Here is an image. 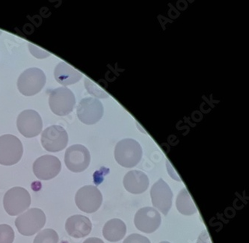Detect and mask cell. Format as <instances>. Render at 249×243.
<instances>
[{
	"instance_id": "obj_1",
	"label": "cell",
	"mask_w": 249,
	"mask_h": 243,
	"mask_svg": "<svg viewBox=\"0 0 249 243\" xmlns=\"http://www.w3.org/2000/svg\"><path fill=\"white\" fill-rule=\"evenodd\" d=\"M142 157V148L136 140L125 139L115 146V158L119 165L124 168H133Z\"/></svg>"
},
{
	"instance_id": "obj_2",
	"label": "cell",
	"mask_w": 249,
	"mask_h": 243,
	"mask_svg": "<svg viewBox=\"0 0 249 243\" xmlns=\"http://www.w3.org/2000/svg\"><path fill=\"white\" fill-rule=\"evenodd\" d=\"M45 223V214L38 208L28 209L15 220V226L18 231L26 237L35 235L44 227Z\"/></svg>"
},
{
	"instance_id": "obj_3",
	"label": "cell",
	"mask_w": 249,
	"mask_h": 243,
	"mask_svg": "<svg viewBox=\"0 0 249 243\" xmlns=\"http://www.w3.org/2000/svg\"><path fill=\"white\" fill-rule=\"evenodd\" d=\"M45 84V74L42 70L37 68H29L20 74L18 80V90L27 97L40 92Z\"/></svg>"
},
{
	"instance_id": "obj_4",
	"label": "cell",
	"mask_w": 249,
	"mask_h": 243,
	"mask_svg": "<svg viewBox=\"0 0 249 243\" xmlns=\"http://www.w3.org/2000/svg\"><path fill=\"white\" fill-rule=\"evenodd\" d=\"M30 194L23 187H14L8 190L3 198L4 209L9 216H18L31 205Z\"/></svg>"
},
{
	"instance_id": "obj_5",
	"label": "cell",
	"mask_w": 249,
	"mask_h": 243,
	"mask_svg": "<svg viewBox=\"0 0 249 243\" xmlns=\"http://www.w3.org/2000/svg\"><path fill=\"white\" fill-rule=\"evenodd\" d=\"M23 154V144L17 136L11 134L0 136V165H15L21 159Z\"/></svg>"
},
{
	"instance_id": "obj_6",
	"label": "cell",
	"mask_w": 249,
	"mask_h": 243,
	"mask_svg": "<svg viewBox=\"0 0 249 243\" xmlns=\"http://www.w3.org/2000/svg\"><path fill=\"white\" fill-rule=\"evenodd\" d=\"M49 104L54 114L58 116H65L73 110L76 98L73 93L68 87H57L51 91Z\"/></svg>"
},
{
	"instance_id": "obj_7",
	"label": "cell",
	"mask_w": 249,
	"mask_h": 243,
	"mask_svg": "<svg viewBox=\"0 0 249 243\" xmlns=\"http://www.w3.org/2000/svg\"><path fill=\"white\" fill-rule=\"evenodd\" d=\"M75 202L80 210L86 213H93L101 207L102 194L97 187L85 186L76 192Z\"/></svg>"
},
{
	"instance_id": "obj_8",
	"label": "cell",
	"mask_w": 249,
	"mask_h": 243,
	"mask_svg": "<svg viewBox=\"0 0 249 243\" xmlns=\"http://www.w3.org/2000/svg\"><path fill=\"white\" fill-rule=\"evenodd\" d=\"M68 135L65 128L53 125L44 130L41 135V144L49 152H59L68 145Z\"/></svg>"
},
{
	"instance_id": "obj_9",
	"label": "cell",
	"mask_w": 249,
	"mask_h": 243,
	"mask_svg": "<svg viewBox=\"0 0 249 243\" xmlns=\"http://www.w3.org/2000/svg\"><path fill=\"white\" fill-rule=\"evenodd\" d=\"M91 162L89 150L82 144H74L66 150L65 163L71 172L74 173L84 172Z\"/></svg>"
},
{
	"instance_id": "obj_10",
	"label": "cell",
	"mask_w": 249,
	"mask_h": 243,
	"mask_svg": "<svg viewBox=\"0 0 249 243\" xmlns=\"http://www.w3.org/2000/svg\"><path fill=\"white\" fill-rule=\"evenodd\" d=\"M104 112L102 103L94 97H87L82 100L76 110L79 120L87 125L97 123L104 115Z\"/></svg>"
},
{
	"instance_id": "obj_11",
	"label": "cell",
	"mask_w": 249,
	"mask_h": 243,
	"mask_svg": "<svg viewBox=\"0 0 249 243\" xmlns=\"http://www.w3.org/2000/svg\"><path fill=\"white\" fill-rule=\"evenodd\" d=\"M17 126L24 137L33 138L38 136L42 130V119L36 111L28 109L18 115Z\"/></svg>"
},
{
	"instance_id": "obj_12",
	"label": "cell",
	"mask_w": 249,
	"mask_h": 243,
	"mask_svg": "<svg viewBox=\"0 0 249 243\" xmlns=\"http://www.w3.org/2000/svg\"><path fill=\"white\" fill-rule=\"evenodd\" d=\"M62 169V163L56 156L44 155L37 158L33 164V172L37 179L50 180L55 178Z\"/></svg>"
},
{
	"instance_id": "obj_13",
	"label": "cell",
	"mask_w": 249,
	"mask_h": 243,
	"mask_svg": "<svg viewBox=\"0 0 249 243\" xmlns=\"http://www.w3.org/2000/svg\"><path fill=\"white\" fill-rule=\"evenodd\" d=\"M151 196L154 208L166 216L172 208L173 198L169 186L162 179H160L151 188Z\"/></svg>"
},
{
	"instance_id": "obj_14",
	"label": "cell",
	"mask_w": 249,
	"mask_h": 243,
	"mask_svg": "<svg viewBox=\"0 0 249 243\" xmlns=\"http://www.w3.org/2000/svg\"><path fill=\"white\" fill-rule=\"evenodd\" d=\"M160 214L155 208H147L139 209L135 216L134 223L136 228L145 233H152L161 225Z\"/></svg>"
},
{
	"instance_id": "obj_15",
	"label": "cell",
	"mask_w": 249,
	"mask_h": 243,
	"mask_svg": "<svg viewBox=\"0 0 249 243\" xmlns=\"http://www.w3.org/2000/svg\"><path fill=\"white\" fill-rule=\"evenodd\" d=\"M65 229L70 237L77 239L83 238L91 233L92 224L86 216L75 215L67 219Z\"/></svg>"
},
{
	"instance_id": "obj_16",
	"label": "cell",
	"mask_w": 249,
	"mask_h": 243,
	"mask_svg": "<svg viewBox=\"0 0 249 243\" xmlns=\"http://www.w3.org/2000/svg\"><path fill=\"white\" fill-rule=\"evenodd\" d=\"M124 186L125 190L129 193L142 194L148 188V177L146 174L141 171H130L124 176Z\"/></svg>"
},
{
	"instance_id": "obj_17",
	"label": "cell",
	"mask_w": 249,
	"mask_h": 243,
	"mask_svg": "<svg viewBox=\"0 0 249 243\" xmlns=\"http://www.w3.org/2000/svg\"><path fill=\"white\" fill-rule=\"evenodd\" d=\"M55 80L62 86H71L79 82L83 74L65 62H60L54 71Z\"/></svg>"
},
{
	"instance_id": "obj_18",
	"label": "cell",
	"mask_w": 249,
	"mask_h": 243,
	"mask_svg": "<svg viewBox=\"0 0 249 243\" xmlns=\"http://www.w3.org/2000/svg\"><path fill=\"white\" fill-rule=\"evenodd\" d=\"M126 227L124 222L119 219H113L107 222L103 229V235L108 241L115 243L124 237Z\"/></svg>"
},
{
	"instance_id": "obj_19",
	"label": "cell",
	"mask_w": 249,
	"mask_h": 243,
	"mask_svg": "<svg viewBox=\"0 0 249 243\" xmlns=\"http://www.w3.org/2000/svg\"><path fill=\"white\" fill-rule=\"evenodd\" d=\"M176 206L178 210L184 216H192L197 212V208L195 205L194 201L186 188H183L178 193Z\"/></svg>"
},
{
	"instance_id": "obj_20",
	"label": "cell",
	"mask_w": 249,
	"mask_h": 243,
	"mask_svg": "<svg viewBox=\"0 0 249 243\" xmlns=\"http://www.w3.org/2000/svg\"><path fill=\"white\" fill-rule=\"evenodd\" d=\"M58 235L53 229H45L36 236L33 243H58Z\"/></svg>"
},
{
	"instance_id": "obj_21",
	"label": "cell",
	"mask_w": 249,
	"mask_h": 243,
	"mask_svg": "<svg viewBox=\"0 0 249 243\" xmlns=\"http://www.w3.org/2000/svg\"><path fill=\"white\" fill-rule=\"evenodd\" d=\"M15 232L8 225H0V243H13Z\"/></svg>"
},
{
	"instance_id": "obj_22",
	"label": "cell",
	"mask_w": 249,
	"mask_h": 243,
	"mask_svg": "<svg viewBox=\"0 0 249 243\" xmlns=\"http://www.w3.org/2000/svg\"><path fill=\"white\" fill-rule=\"evenodd\" d=\"M86 86L88 91L90 94L95 96V97H100V98H107V97H108V94L103 91L101 87L96 86L92 81L89 80L88 78L86 80Z\"/></svg>"
},
{
	"instance_id": "obj_23",
	"label": "cell",
	"mask_w": 249,
	"mask_h": 243,
	"mask_svg": "<svg viewBox=\"0 0 249 243\" xmlns=\"http://www.w3.org/2000/svg\"><path fill=\"white\" fill-rule=\"evenodd\" d=\"M123 243H151V241L144 236L133 233L126 237Z\"/></svg>"
},
{
	"instance_id": "obj_24",
	"label": "cell",
	"mask_w": 249,
	"mask_h": 243,
	"mask_svg": "<svg viewBox=\"0 0 249 243\" xmlns=\"http://www.w3.org/2000/svg\"><path fill=\"white\" fill-rule=\"evenodd\" d=\"M197 243H212L211 237L209 236L207 230L202 231V233H201V235L199 236Z\"/></svg>"
},
{
	"instance_id": "obj_25",
	"label": "cell",
	"mask_w": 249,
	"mask_h": 243,
	"mask_svg": "<svg viewBox=\"0 0 249 243\" xmlns=\"http://www.w3.org/2000/svg\"><path fill=\"white\" fill-rule=\"evenodd\" d=\"M29 47L30 52L33 53V55H34V56L37 57V58H39V53H40V52H41V54L49 53V52H46V51H42V50H41L39 47H36V46L33 45V44H29Z\"/></svg>"
},
{
	"instance_id": "obj_26",
	"label": "cell",
	"mask_w": 249,
	"mask_h": 243,
	"mask_svg": "<svg viewBox=\"0 0 249 243\" xmlns=\"http://www.w3.org/2000/svg\"><path fill=\"white\" fill-rule=\"evenodd\" d=\"M83 243H104V242L100 238H97V237H91V238L87 239L85 240Z\"/></svg>"
},
{
	"instance_id": "obj_27",
	"label": "cell",
	"mask_w": 249,
	"mask_h": 243,
	"mask_svg": "<svg viewBox=\"0 0 249 243\" xmlns=\"http://www.w3.org/2000/svg\"><path fill=\"white\" fill-rule=\"evenodd\" d=\"M168 243V242H162V243Z\"/></svg>"
},
{
	"instance_id": "obj_28",
	"label": "cell",
	"mask_w": 249,
	"mask_h": 243,
	"mask_svg": "<svg viewBox=\"0 0 249 243\" xmlns=\"http://www.w3.org/2000/svg\"><path fill=\"white\" fill-rule=\"evenodd\" d=\"M2 34V31H1V30H0V35Z\"/></svg>"
}]
</instances>
